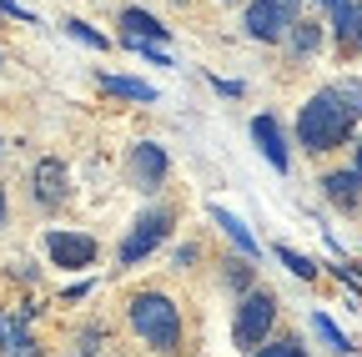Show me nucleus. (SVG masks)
I'll return each mask as SVG.
<instances>
[{
    "label": "nucleus",
    "mask_w": 362,
    "mask_h": 357,
    "mask_svg": "<svg viewBox=\"0 0 362 357\" xmlns=\"http://www.w3.org/2000/svg\"><path fill=\"white\" fill-rule=\"evenodd\" d=\"M0 11H6V16H16V21H35L25 6H16V0H0Z\"/></svg>",
    "instance_id": "22"
},
{
    "label": "nucleus",
    "mask_w": 362,
    "mask_h": 357,
    "mask_svg": "<svg viewBox=\"0 0 362 357\" xmlns=\"http://www.w3.org/2000/svg\"><path fill=\"white\" fill-rule=\"evenodd\" d=\"M252 136H257V146H262V156L277 166V171H292V151H287V136H282V126L272 121V116H257L252 121Z\"/></svg>",
    "instance_id": "9"
},
{
    "label": "nucleus",
    "mask_w": 362,
    "mask_h": 357,
    "mask_svg": "<svg viewBox=\"0 0 362 357\" xmlns=\"http://www.w3.org/2000/svg\"><path fill=\"white\" fill-rule=\"evenodd\" d=\"M66 30H71L76 40H86V46H96V51H106V46H111V40H106L101 30H90L86 21H66Z\"/></svg>",
    "instance_id": "20"
},
{
    "label": "nucleus",
    "mask_w": 362,
    "mask_h": 357,
    "mask_svg": "<svg viewBox=\"0 0 362 357\" xmlns=\"http://www.w3.org/2000/svg\"><path fill=\"white\" fill-rule=\"evenodd\" d=\"M211 221H216V227H221L226 237H232V242H237V247H242V252H247L252 262L262 257V247H257V237L247 232V221H242V216H232V211H226V206H211Z\"/></svg>",
    "instance_id": "12"
},
{
    "label": "nucleus",
    "mask_w": 362,
    "mask_h": 357,
    "mask_svg": "<svg viewBox=\"0 0 362 357\" xmlns=\"http://www.w3.org/2000/svg\"><path fill=\"white\" fill-rule=\"evenodd\" d=\"M101 91H106V96H121V101H141V106L156 101V86L136 81V76H101Z\"/></svg>",
    "instance_id": "11"
},
{
    "label": "nucleus",
    "mask_w": 362,
    "mask_h": 357,
    "mask_svg": "<svg viewBox=\"0 0 362 357\" xmlns=\"http://www.w3.org/2000/svg\"><path fill=\"white\" fill-rule=\"evenodd\" d=\"M357 46H362V6H357Z\"/></svg>",
    "instance_id": "23"
},
{
    "label": "nucleus",
    "mask_w": 362,
    "mask_h": 357,
    "mask_svg": "<svg viewBox=\"0 0 362 357\" xmlns=\"http://www.w3.org/2000/svg\"><path fill=\"white\" fill-rule=\"evenodd\" d=\"M297 11L302 0H247V16H242V30L262 46H282L287 30L297 25Z\"/></svg>",
    "instance_id": "4"
},
{
    "label": "nucleus",
    "mask_w": 362,
    "mask_h": 357,
    "mask_svg": "<svg viewBox=\"0 0 362 357\" xmlns=\"http://www.w3.org/2000/svg\"><path fill=\"white\" fill-rule=\"evenodd\" d=\"M30 192H35L40 206H61V201L71 197V176H66V166H61L56 156L35 161V171H30Z\"/></svg>",
    "instance_id": "8"
},
{
    "label": "nucleus",
    "mask_w": 362,
    "mask_h": 357,
    "mask_svg": "<svg viewBox=\"0 0 362 357\" xmlns=\"http://www.w3.org/2000/svg\"><path fill=\"white\" fill-rule=\"evenodd\" d=\"M126 317L136 327V337H141L151 352H181V337H187V327H181V307L166 297V292H136L126 302Z\"/></svg>",
    "instance_id": "2"
},
{
    "label": "nucleus",
    "mask_w": 362,
    "mask_h": 357,
    "mask_svg": "<svg viewBox=\"0 0 362 357\" xmlns=\"http://www.w3.org/2000/svg\"><path fill=\"white\" fill-rule=\"evenodd\" d=\"M226 282H232L237 292H247V287L257 282V272H252V257H247V262H226Z\"/></svg>",
    "instance_id": "19"
},
{
    "label": "nucleus",
    "mask_w": 362,
    "mask_h": 357,
    "mask_svg": "<svg viewBox=\"0 0 362 357\" xmlns=\"http://www.w3.org/2000/svg\"><path fill=\"white\" fill-rule=\"evenodd\" d=\"M171 227H176V216H171V206H151V211H141L136 216V227L126 232V242H121V267H136V262H146L166 237H171Z\"/></svg>",
    "instance_id": "5"
},
{
    "label": "nucleus",
    "mask_w": 362,
    "mask_h": 357,
    "mask_svg": "<svg viewBox=\"0 0 362 357\" xmlns=\"http://www.w3.org/2000/svg\"><path fill=\"white\" fill-rule=\"evenodd\" d=\"M272 322H277V297H272L267 287H247L242 302H237V322H232V337L242 352H257L272 332Z\"/></svg>",
    "instance_id": "3"
},
{
    "label": "nucleus",
    "mask_w": 362,
    "mask_h": 357,
    "mask_svg": "<svg viewBox=\"0 0 362 357\" xmlns=\"http://www.w3.org/2000/svg\"><path fill=\"white\" fill-rule=\"evenodd\" d=\"M221 6H242V0H221Z\"/></svg>",
    "instance_id": "27"
},
{
    "label": "nucleus",
    "mask_w": 362,
    "mask_h": 357,
    "mask_svg": "<svg viewBox=\"0 0 362 357\" xmlns=\"http://www.w3.org/2000/svg\"><path fill=\"white\" fill-rule=\"evenodd\" d=\"M252 357H307V347L297 337H277V342H262Z\"/></svg>",
    "instance_id": "18"
},
{
    "label": "nucleus",
    "mask_w": 362,
    "mask_h": 357,
    "mask_svg": "<svg viewBox=\"0 0 362 357\" xmlns=\"http://www.w3.org/2000/svg\"><path fill=\"white\" fill-rule=\"evenodd\" d=\"M332 35H337V46H357V6L352 0L332 6Z\"/></svg>",
    "instance_id": "15"
},
{
    "label": "nucleus",
    "mask_w": 362,
    "mask_h": 357,
    "mask_svg": "<svg viewBox=\"0 0 362 357\" xmlns=\"http://www.w3.org/2000/svg\"><path fill=\"white\" fill-rule=\"evenodd\" d=\"M322 192H327L332 206L357 211V206H362V171H357V166H347V171H327V176H322Z\"/></svg>",
    "instance_id": "10"
},
{
    "label": "nucleus",
    "mask_w": 362,
    "mask_h": 357,
    "mask_svg": "<svg viewBox=\"0 0 362 357\" xmlns=\"http://www.w3.org/2000/svg\"><path fill=\"white\" fill-rule=\"evenodd\" d=\"M45 252H51L56 267H66V272H81V267H96V242H90L86 232H45Z\"/></svg>",
    "instance_id": "7"
},
{
    "label": "nucleus",
    "mask_w": 362,
    "mask_h": 357,
    "mask_svg": "<svg viewBox=\"0 0 362 357\" xmlns=\"http://www.w3.org/2000/svg\"><path fill=\"white\" fill-rule=\"evenodd\" d=\"M277 257H282V267H287L292 277H302V282L317 277V262H312V257H302V252H292V247H277Z\"/></svg>",
    "instance_id": "16"
},
{
    "label": "nucleus",
    "mask_w": 362,
    "mask_h": 357,
    "mask_svg": "<svg viewBox=\"0 0 362 357\" xmlns=\"http://www.w3.org/2000/svg\"><path fill=\"white\" fill-rule=\"evenodd\" d=\"M96 347H101V327H90V332L76 337V352L71 357H96Z\"/></svg>",
    "instance_id": "21"
},
{
    "label": "nucleus",
    "mask_w": 362,
    "mask_h": 357,
    "mask_svg": "<svg viewBox=\"0 0 362 357\" xmlns=\"http://www.w3.org/2000/svg\"><path fill=\"white\" fill-rule=\"evenodd\" d=\"M317 46H322V25L297 16V25L287 30V51H292V56H317Z\"/></svg>",
    "instance_id": "14"
},
{
    "label": "nucleus",
    "mask_w": 362,
    "mask_h": 357,
    "mask_svg": "<svg viewBox=\"0 0 362 357\" xmlns=\"http://www.w3.org/2000/svg\"><path fill=\"white\" fill-rule=\"evenodd\" d=\"M312 327H317V332L327 337V347H332V352H352V342H347V337L337 332V322L327 317V312H312Z\"/></svg>",
    "instance_id": "17"
},
{
    "label": "nucleus",
    "mask_w": 362,
    "mask_h": 357,
    "mask_svg": "<svg viewBox=\"0 0 362 357\" xmlns=\"http://www.w3.org/2000/svg\"><path fill=\"white\" fill-rule=\"evenodd\" d=\"M0 221H6V192H0Z\"/></svg>",
    "instance_id": "25"
},
{
    "label": "nucleus",
    "mask_w": 362,
    "mask_h": 357,
    "mask_svg": "<svg viewBox=\"0 0 362 357\" xmlns=\"http://www.w3.org/2000/svg\"><path fill=\"white\" fill-rule=\"evenodd\" d=\"M352 166H357V171H362V141H357V161H352Z\"/></svg>",
    "instance_id": "24"
},
{
    "label": "nucleus",
    "mask_w": 362,
    "mask_h": 357,
    "mask_svg": "<svg viewBox=\"0 0 362 357\" xmlns=\"http://www.w3.org/2000/svg\"><path fill=\"white\" fill-rule=\"evenodd\" d=\"M317 6H327V11H332V6H337V0H317Z\"/></svg>",
    "instance_id": "26"
},
{
    "label": "nucleus",
    "mask_w": 362,
    "mask_h": 357,
    "mask_svg": "<svg viewBox=\"0 0 362 357\" xmlns=\"http://www.w3.org/2000/svg\"><path fill=\"white\" fill-rule=\"evenodd\" d=\"M126 176H131V187H136V192H161V187H166V176H171V156H166V146H156V141L131 146V151H126Z\"/></svg>",
    "instance_id": "6"
},
{
    "label": "nucleus",
    "mask_w": 362,
    "mask_h": 357,
    "mask_svg": "<svg viewBox=\"0 0 362 357\" xmlns=\"http://www.w3.org/2000/svg\"><path fill=\"white\" fill-rule=\"evenodd\" d=\"M121 35H136V40H161L166 35V25L151 16V11H121Z\"/></svg>",
    "instance_id": "13"
},
{
    "label": "nucleus",
    "mask_w": 362,
    "mask_h": 357,
    "mask_svg": "<svg viewBox=\"0 0 362 357\" xmlns=\"http://www.w3.org/2000/svg\"><path fill=\"white\" fill-rule=\"evenodd\" d=\"M362 121V81H332L322 86L297 116V146L302 151H337L352 126Z\"/></svg>",
    "instance_id": "1"
}]
</instances>
